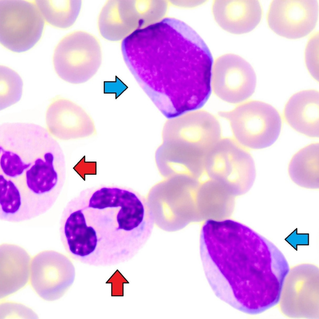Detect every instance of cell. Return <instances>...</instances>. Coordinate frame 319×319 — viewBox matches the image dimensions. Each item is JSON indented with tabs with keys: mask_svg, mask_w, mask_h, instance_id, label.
Returning a JSON list of instances; mask_svg holds the SVG:
<instances>
[{
	"mask_svg": "<svg viewBox=\"0 0 319 319\" xmlns=\"http://www.w3.org/2000/svg\"><path fill=\"white\" fill-rule=\"evenodd\" d=\"M23 82L15 71L6 66H0V109L16 104L22 95Z\"/></svg>",
	"mask_w": 319,
	"mask_h": 319,
	"instance_id": "cell-19",
	"label": "cell"
},
{
	"mask_svg": "<svg viewBox=\"0 0 319 319\" xmlns=\"http://www.w3.org/2000/svg\"><path fill=\"white\" fill-rule=\"evenodd\" d=\"M319 143H314L303 147L293 156L288 172L294 183L306 188H319Z\"/></svg>",
	"mask_w": 319,
	"mask_h": 319,
	"instance_id": "cell-17",
	"label": "cell"
},
{
	"mask_svg": "<svg viewBox=\"0 0 319 319\" xmlns=\"http://www.w3.org/2000/svg\"><path fill=\"white\" fill-rule=\"evenodd\" d=\"M256 77L251 65L233 54H226L215 60L212 71L211 85L215 95L230 103L246 101L254 93Z\"/></svg>",
	"mask_w": 319,
	"mask_h": 319,
	"instance_id": "cell-8",
	"label": "cell"
},
{
	"mask_svg": "<svg viewBox=\"0 0 319 319\" xmlns=\"http://www.w3.org/2000/svg\"><path fill=\"white\" fill-rule=\"evenodd\" d=\"M61 240L71 255L85 257L93 253L97 243L96 233L88 226L84 214L80 210L72 212L66 208L60 222Z\"/></svg>",
	"mask_w": 319,
	"mask_h": 319,
	"instance_id": "cell-14",
	"label": "cell"
},
{
	"mask_svg": "<svg viewBox=\"0 0 319 319\" xmlns=\"http://www.w3.org/2000/svg\"><path fill=\"white\" fill-rule=\"evenodd\" d=\"M124 60L137 73H181L186 78L210 69L213 59L207 46L191 27L166 18L126 36L121 43Z\"/></svg>",
	"mask_w": 319,
	"mask_h": 319,
	"instance_id": "cell-1",
	"label": "cell"
},
{
	"mask_svg": "<svg viewBox=\"0 0 319 319\" xmlns=\"http://www.w3.org/2000/svg\"><path fill=\"white\" fill-rule=\"evenodd\" d=\"M200 180L190 175L183 176L180 186H169L165 182L149 193L147 201L155 224L165 231H175L186 225V199L197 191Z\"/></svg>",
	"mask_w": 319,
	"mask_h": 319,
	"instance_id": "cell-6",
	"label": "cell"
},
{
	"mask_svg": "<svg viewBox=\"0 0 319 319\" xmlns=\"http://www.w3.org/2000/svg\"><path fill=\"white\" fill-rule=\"evenodd\" d=\"M286 123L308 137H319V93L315 89L302 90L293 95L283 110Z\"/></svg>",
	"mask_w": 319,
	"mask_h": 319,
	"instance_id": "cell-13",
	"label": "cell"
},
{
	"mask_svg": "<svg viewBox=\"0 0 319 319\" xmlns=\"http://www.w3.org/2000/svg\"><path fill=\"white\" fill-rule=\"evenodd\" d=\"M204 170L208 178L221 183L232 193L238 194L250 189L256 175L252 155L233 137H222L208 150Z\"/></svg>",
	"mask_w": 319,
	"mask_h": 319,
	"instance_id": "cell-3",
	"label": "cell"
},
{
	"mask_svg": "<svg viewBox=\"0 0 319 319\" xmlns=\"http://www.w3.org/2000/svg\"><path fill=\"white\" fill-rule=\"evenodd\" d=\"M100 43L94 36L77 31L64 36L55 47L53 64L57 75L74 84L84 83L92 78L100 66Z\"/></svg>",
	"mask_w": 319,
	"mask_h": 319,
	"instance_id": "cell-4",
	"label": "cell"
},
{
	"mask_svg": "<svg viewBox=\"0 0 319 319\" xmlns=\"http://www.w3.org/2000/svg\"><path fill=\"white\" fill-rule=\"evenodd\" d=\"M45 23L34 1L0 0V43L7 49H31L40 39Z\"/></svg>",
	"mask_w": 319,
	"mask_h": 319,
	"instance_id": "cell-5",
	"label": "cell"
},
{
	"mask_svg": "<svg viewBox=\"0 0 319 319\" xmlns=\"http://www.w3.org/2000/svg\"><path fill=\"white\" fill-rule=\"evenodd\" d=\"M218 114L229 122L233 138L248 150L270 146L281 131L280 114L273 106L262 101H247L230 111L220 112Z\"/></svg>",
	"mask_w": 319,
	"mask_h": 319,
	"instance_id": "cell-2",
	"label": "cell"
},
{
	"mask_svg": "<svg viewBox=\"0 0 319 319\" xmlns=\"http://www.w3.org/2000/svg\"><path fill=\"white\" fill-rule=\"evenodd\" d=\"M0 164L3 173L10 178H15L21 175L31 166L30 163L24 162L17 154L10 151L2 150Z\"/></svg>",
	"mask_w": 319,
	"mask_h": 319,
	"instance_id": "cell-20",
	"label": "cell"
},
{
	"mask_svg": "<svg viewBox=\"0 0 319 319\" xmlns=\"http://www.w3.org/2000/svg\"><path fill=\"white\" fill-rule=\"evenodd\" d=\"M73 278L71 263L63 254L46 250L32 257L29 284L43 300L53 302L60 298L70 286Z\"/></svg>",
	"mask_w": 319,
	"mask_h": 319,
	"instance_id": "cell-7",
	"label": "cell"
},
{
	"mask_svg": "<svg viewBox=\"0 0 319 319\" xmlns=\"http://www.w3.org/2000/svg\"><path fill=\"white\" fill-rule=\"evenodd\" d=\"M318 14L317 0H274L270 4L266 19L269 27L275 33L296 39L313 31Z\"/></svg>",
	"mask_w": 319,
	"mask_h": 319,
	"instance_id": "cell-9",
	"label": "cell"
},
{
	"mask_svg": "<svg viewBox=\"0 0 319 319\" xmlns=\"http://www.w3.org/2000/svg\"><path fill=\"white\" fill-rule=\"evenodd\" d=\"M32 257L22 247L0 245V299L4 300L29 284Z\"/></svg>",
	"mask_w": 319,
	"mask_h": 319,
	"instance_id": "cell-11",
	"label": "cell"
},
{
	"mask_svg": "<svg viewBox=\"0 0 319 319\" xmlns=\"http://www.w3.org/2000/svg\"><path fill=\"white\" fill-rule=\"evenodd\" d=\"M130 3L127 1H108L99 14L98 30L105 39L118 41L126 36L131 28Z\"/></svg>",
	"mask_w": 319,
	"mask_h": 319,
	"instance_id": "cell-16",
	"label": "cell"
},
{
	"mask_svg": "<svg viewBox=\"0 0 319 319\" xmlns=\"http://www.w3.org/2000/svg\"><path fill=\"white\" fill-rule=\"evenodd\" d=\"M38 318L36 312L24 304L5 299L1 300L0 319Z\"/></svg>",
	"mask_w": 319,
	"mask_h": 319,
	"instance_id": "cell-21",
	"label": "cell"
},
{
	"mask_svg": "<svg viewBox=\"0 0 319 319\" xmlns=\"http://www.w3.org/2000/svg\"><path fill=\"white\" fill-rule=\"evenodd\" d=\"M120 207L117 216V230L131 231L141 223L149 206L147 199L139 194L116 188L104 187L95 191L90 198L88 207L103 209Z\"/></svg>",
	"mask_w": 319,
	"mask_h": 319,
	"instance_id": "cell-10",
	"label": "cell"
},
{
	"mask_svg": "<svg viewBox=\"0 0 319 319\" xmlns=\"http://www.w3.org/2000/svg\"><path fill=\"white\" fill-rule=\"evenodd\" d=\"M305 60L307 69L316 81L319 79V32H315L307 43L305 52Z\"/></svg>",
	"mask_w": 319,
	"mask_h": 319,
	"instance_id": "cell-22",
	"label": "cell"
},
{
	"mask_svg": "<svg viewBox=\"0 0 319 319\" xmlns=\"http://www.w3.org/2000/svg\"><path fill=\"white\" fill-rule=\"evenodd\" d=\"M212 11L221 28L237 34L252 31L260 22L263 15L261 5L257 0L215 1Z\"/></svg>",
	"mask_w": 319,
	"mask_h": 319,
	"instance_id": "cell-12",
	"label": "cell"
},
{
	"mask_svg": "<svg viewBox=\"0 0 319 319\" xmlns=\"http://www.w3.org/2000/svg\"><path fill=\"white\" fill-rule=\"evenodd\" d=\"M34 2L45 23L61 29L68 28L74 24L82 4L79 0H36Z\"/></svg>",
	"mask_w": 319,
	"mask_h": 319,
	"instance_id": "cell-18",
	"label": "cell"
},
{
	"mask_svg": "<svg viewBox=\"0 0 319 319\" xmlns=\"http://www.w3.org/2000/svg\"><path fill=\"white\" fill-rule=\"evenodd\" d=\"M45 120L51 130L90 129L93 119L80 106L70 100L57 96L47 108Z\"/></svg>",
	"mask_w": 319,
	"mask_h": 319,
	"instance_id": "cell-15",
	"label": "cell"
}]
</instances>
